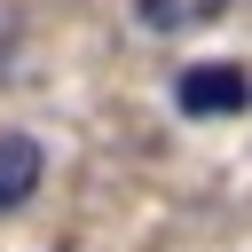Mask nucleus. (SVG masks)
Here are the masks:
<instances>
[{"label":"nucleus","mask_w":252,"mask_h":252,"mask_svg":"<svg viewBox=\"0 0 252 252\" xmlns=\"http://www.w3.org/2000/svg\"><path fill=\"white\" fill-rule=\"evenodd\" d=\"M173 102H181V118H244L252 110V71L244 63H189L173 79Z\"/></svg>","instance_id":"1"},{"label":"nucleus","mask_w":252,"mask_h":252,"mask_svg":"<svg viewBox=\"0 0 252 252\" xmlns=\"http://www.w3.org/2000/svg\"><path fill=\"white\" fill-rule=\"evenodd\" d=\"M39 173H47V150L32 134H0V213H16L39 189Z\"/></svg>","instance_id":"2"},{"label":"nucleus","mask_w":252,"mask_h":252,"mask_svg":"<svg viewBox=\"0 0 252 252\" xmlns=\"http://www.w3.org/2000/svg\"><path fill=\"white\" fill-rule=\"evenodd\" d=\"M134 16L150 32H205V24L228 16V0H134Z\"/></svg>","instance_id":"3"}]
</instances>
